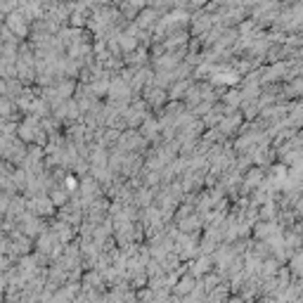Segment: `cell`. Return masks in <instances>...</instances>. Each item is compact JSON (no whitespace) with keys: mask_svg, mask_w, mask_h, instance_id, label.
Returning a JSON list of instances; mask_svg holds the SVG:
<instances>
[{"mask_svg":"<svg viewBox=\"0 0 303 303\" xmlns=\"http://www.w3.org/2000/svg\"><path fill=\"white\" fill-rule=\"evenodd\" d=\"M154 19H156L154 10H145V12H142V17H140V24H142V26H149V24H154Z\"/></svg>","mask_w":303,"mask_h":303,"instance_id":"obj_2","label":"cell"},{"mask_svg":"<svg viewBox=\"0 0 303 303\" xmlns=\"http://www.w3.org/2000/svg\"><path fill=\"white\" fill-rule=\"evenodd\" d=\"M10 26L15 29V31H19V33H24V19H22V15H10Z\"/></svg>","mask_w":303,"mask_h":303,"instance_id":"obj_1","label":"cell"}]
</instances>
